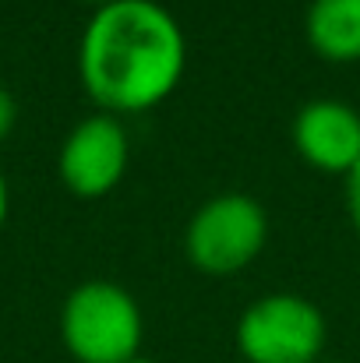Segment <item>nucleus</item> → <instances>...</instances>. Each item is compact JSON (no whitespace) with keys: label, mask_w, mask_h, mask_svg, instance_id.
Wrapping results in <instances>:
<instances>
[{"label":"nucleus","mask_w":360,"mask_h":363,"mask_svg":"<svg viewBox=\"0 0 360 363\" xmlns=\"http://www.w3.org/2000/svg\"><path fill=\"white\" fill-rule=\"evenodd\" d=\"M187 67V39L156 0L96 7L78 39V74L99 113H145L173 96Z\"/></svg>","instance_id":"1"},{"label":"nucleus","mask_w":360,"mask_h":363,"mask_svg":"<svg viewBox=\"0 0 360 363\" xmlns=\"http://www.w3.org/2000/svg\"><path fill=\"white\" fill-rule=\"evenodd\" d=\"M141 307L117 282H82L60 307V342L78 363L134 360L141 353Z\"/></svg>","instance_id":"2"},{"label":"nucleus","mask_w":360,"mask_h":363,"mask_svg":"<svg viewBox=\"0 0 360 363\" xmlns=\"http://www.w3.org/2000/svg\"><path fill=\"white\" fill-rule=\"evenodd\" d=\"M234 342L247 363H315L325 353L329 321L297 293H268L244 307Z\"/></svg>","instance_id":"3"},{"label":"nucleus","mask_w":360,"mask_h":363,"mask_svg":"<svg viewBox=\"0 0 360 363\" xmlns=\"http://www.w3.org/2000/svg\"><path fill=\"white\" fill-rule=\"evenodd\" d=\"M268 240V216L251 194H216L184 230V254L205 275H237Z\"/></svg>","instance_id":"4"},{"label":"nucleus","mask_w":360,"mask_h":363,"mask_svg":"<svg viewBox=\"0 0 360 363\" xmlns=\"http://www.w3.org/2000/svg\"><path fill=\"white\" fill-rule=\"evenodd\" d=\"M131 166V138L120 117L92 113L71 127L60 145L57 173L78 198H103L124 180Z\"/></svg>","instance_id":"5"},{"label":"nucleus","mask_w":360,"mask_h":363,"mask_svg":"<svg viewBox=\"0 0 360 363\" xmlns=\"http://www.w3.org/2000/svg\"><path fill=\"white\" fill-rule=\"evenodd\" d=\"M297 155L332 177H347L360 162V113L339 99H311L297 110L290 127Z\"/></svg>","instance_id":"6"},{"label":"nucleus","mask_w":360,"mask_h":363,"mask_svg":"<svg viewBox=\"0 0 360 363\" xmlns=\"http://www.w3.org/2000/svg\"><path fill=\"white\" fill-rule=\"evenodd\" d=\"M304 35L307 46L329 64L360 60V0H311Z\"/></svg>","instance_id":"7"},{"label":"nucleus","mask_w":360,"mask_h":363,"mask_svg":"<svg viewBox=\"0 0 360 363\" xmlns=\"http://www.w3.org/2000/svg\"><path fill=\"white\" fill-rule=\"evenodd\" d=\"M343 180H347V212H350L354 233L360 237V162L343 177Z\"/></svg>","instance_id":"8"},{"label":"nucleus","mask_w":360,"mask_h":363,"mask_svg":"<svg viewBox=\"0 0 360 363\" xmlns=\"http://www.w3.org/2000/svg\"><path fill=\"white\" fill-rule=\"evenodd\" d=\"M14 123H18V103H14V96L0 85V141L14 130Z\"/></svg>","instance_id":"9"},{"label":"nucleus","mask_w":360,"mask_h":363,"mask_svg":"<svg viewBox=\"0 0 360 363\" xmlns=\"http://www.w3.org/2000/svg\"><path fill=\"white\" fill-rule=\"evenodd\" d=\"M4 219H7V180L0 173V226H4Z\"/></svg>","instance_id":"10"},{"label":"nucleus","mask_w":360,"mask_h":363,"mask_svg":"<svg viewBox=\"0 0 360 363\" xmlns=\"http://www.w3.org/2000/svg\"><path fill=\"white\" fill-rule=\"evenodd\" d=\"M127 363H156V360H148V357H141V353H138L134 360H127Z\"/></svg>","instance_id":"11"},{"label":"nucleus","mask_w":360,"mask_h":363,"mask_svg":"<svg viewBox=\"0 0 360 363\" xmlns=\"http://www.w3.org/2000/svg\"><path fill=\"white\" fill-rule=\"evenodd\" d=\"M89 4H96V7H107V4H117V0H89Z\"/></svg>","instance_id":"12"}]
</instances>
